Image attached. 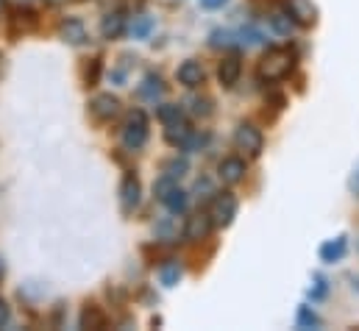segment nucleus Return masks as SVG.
Returning <instances> with one entry per match:
<instances>
[{
	"label": "nucleus",
	"mask_w": 359,
	"mask_h": 331,
	"mask_svg": "<svg viewBox=\"0 0 359 331\" xmlns=\"http://www.w3.org/2000/svg\"><path fill=\"white\" fill-rule=\"evenodd\" d=\"M290 70H292V53L284 50V48H270L268 53L259 59V79L268 83L287 79Z\"/></svg>",
	"instance_id": "obj_1"
},
{
	"label": "nucleus",
	"mask_w": 359,
	"mask_h": 331,
	"mask_svg": "<svg viewBox=\"0 0 359 331\" xmlns=\"http://www.w3.org/2000/svg\"><path fill=\"white\" fill-rule=\"evenodd\" d=\"M148 137H151L148 117H145L142 109H134V112L126 117V123H123V145H126V151H140V148H145Z\"/></svg>",
	"instance_id": "obj_2"
},
{
	"label": "nucleus",
	"mask_w": 359,
	"mask_h": 331,
	"mask_svg": "<svg viewBox=\"0 0 359 331\" xmlns=\"http://www.w3.org/2000/svg\"><path fill=\"white\" fill-rule=\"evenodd\" d=\"M234 145H237V151H243L245 156H259L262 154V148H265V137H262V131L257 128V126H251V123H243V126H237V131H234Z\"/></svg>",
	"instance_id": "obj_3"
},
{
	"label": "nucleus",
	"mask_w": 359,
	"mask_h": 331,
	"mask_svg": "<svg viewBox=\"0 0 359 331\" xmlns=\"http://www.w3.org/2000/svg\"><path fill=\"white\" fill-rule=\"evenodd\" d=\"M237 209H240V203H237V198L231 195V192H217L215 198H212V209H209V217H212V223L215 226H231L234 223V217H237Z\"/></svg>",
	"instance_id": "obj_4"
},
{
	"label": "nucleus",
	"mask_w": 359,
	"mask_h": 331,
	"mask_svg": "<svg viewBox=\"0 0 359 331\" xmlns=\"http://www.w3.org/2000/svg\"><path fill=\"white\" fill-rule=\"evenodd\" d=\"M284 11L301 28H312L318 22V6L312 0H284Z\"/></svg>",
	"instance_id": "obj_5"
},
{
	"label": "nucleus",
	"mask_w": 359,
	"mask_h": 331,
	"mask_svg": "<svg viewBox=\"0 0 359 331\" xmlns=\"http://www.w3.org/2000/svg\"><path fill=\"white\" fill-rule=\"evenodd\" d=\"M90 114L100 123H109L120 114V100L114 95H95L90 103Z\"/></svg>",
	"instance_id": "obj_6"
},
{
	"label": "nucleus",
	"mask_w": 359,
	"mask_h": 331,
	"mask_svg": "<svg viewBox=\"0 0 359 331\" xmlns=\"http://www.w3.org/2000/svg\"><path fill=\"white\" fill-rule=\"evenodd\" d=\"M212 229H215V223H212L209 212H198V215H192V217L187 220L184 237L192 240V243H201V240H206V237L212 234Z\"/></svg>",
	"instance_id": "obj_7"
},
{
	"label": "nucleus",
	"mask_w": 359,
	"mask_h": 331,
	"mask_svg": "<svg viewBox=\"0 0 359 331\" xmlns=\"http://www.w3.org/2000/svg\"><path fill=\"white\" fill-rule=\"evenodd\" d=\"M217 178H220L226 187L240 184V181L245 178V162H243L240 156H229V159H223L220 167H217Z\"/></svg>",
	"instance_id": "obj_8"
},
{
	"label": "nucleus",
	"mask_w": 359,
	"mask_h": 331,
	"mask_svg": "<svg viewBox=\"0 0 359 331\" xmlns=\"http://www.w3.org/2000/svg\"><path fill=\"white\" fill-rule=\"evenodd\" d=\"M140 192H142V189H140L137 175H126L123 184H120V206H123L126 215L140 206Z\"/></svg>",
	"instance_id": "obj_9"
},
{
	"label": "nucleus",
	"mask_w": 359,
	"mask_h": 331,
	"mask_svg": "<svg viewBox=\"0 0 359 331\" xmlns=\"http://www.w3.org/2000/svg\"><path fill=\"white\" fill-rule=\"evenodd\" d=\"M176 79H179V83H184L187 89H195V86H201V83L206 81V73H203L201 62H195V59H187V62H181Z\"/></svg>",
	"instance_id": "obj_10"
},
{
	"label": "nucleus",
	"mask_w": 359,
	"mask_h": 331,
	"mask_svg": "<svg viewBox=\"0 0 359 331\" xmlns=\"http://www.w3.org/2000/svg\"><path fill=\"white\" fill-rule=\"evenodd\" d=\"M243 76V62L240 56H226L220 65H217V81L223 86H234Z\"/></svg>",
	"instance_id": "obj_11"
},
{
	"label": "nucleus",
	"mask_w": 359,
	"mask_h": 331,
	"mask_svg": "<svg viewBox=\"0 0 359 331\" xmlns=\"http://www.w3.org/2000/svg\"><path fill=\"white\" fill-rule=\"evenodd\" d=\"M156 237L162 240V243H176L181 234H184V226H181V220H179V215L176 212H170L168 217H162L159 223H156Z\"/></svg>",
	"instance_id": "obj_12"
},
{
	"label": "nucleus",
	"mask_w": 359,
	"mask_h": 331,
	"mask_svg": "<svg viewBox=\"0 0 359 331\" xmlns=\"http://www.w3.org/2000/svg\"><path fill=\"white\" fill-rule=\"evenodd\" d=\"M59 34H62V39L65 42H70V45H84L90 36H87V28H84V22L81 20H76V17H67L62 25H59Z\"/></svg>",
	"instance_id": "obj_13"
},
{
	"label": "nucleus",
	"mask_w": 359,
	"mask_h": 331,
	"mask_svg": "<svg viewBox=\"0 0 359 331\" xmlns=\"http://www.w3.org/2000/svg\"><path fill=\"white\" fill-rule=\"evenodd\" d=\"M100 34H103V39H120L126 34V14L123 11H109L100 22Z\"/></svg>",
	"instance_id": "obj_14"
},
{
	"label": "nucleus",
	"mask_w": 359,
	"mask_h": 331,
	"mask_svg": "<svg viewBox=\"0 0 359 331\" xmlns=\"http://www.w3.org/2000/svg\"><path fill=\"white\" fill-rule=\"evenodd\" d=\"M346 248H348L346 237H337V240H329V243H323V245H320V262H326V264H334V262H340V259L346 256Z\"/></svg>",
	"instance_id": "obj_15"
},
{
	"label": "nucleus",
	"mask_w": 359,
	"mask_h": 331,
	"mask_svg": "<svg viewBox=\"0 0 359 331\" xmlns=\"http://www.w3.org/2000/svg\"><path fill=\"white\" fill-rule=\"evenodd\" d=\"M189 134H192V128H189V123H187V120H179V123L165 126V140H168L173 148H181V145L189 140Z\"/></svg>",
	"instance_id": "obj_16"
},
{
	"label": "nucleus",
	"mask_w": 359,
	"mask_h": 331,
	"mask_svg": "<svg viewBox=\"0 0 359 331\" xmlns=\"http://www.w3.org/2000/svg\"><path fill=\"white\" fill-rule=\"evenodd\" d=\"M162 203L168 206V212H176V215H184L187 212V206H189V195L179 189V187H173L165 198H162Z\"/></svg>",
	"instance_id": "obj_17"
},
{
	"label": "nucleus",
	"mask_w": 359,
	"mask_h": 331,
	"mask_svg": "<svg viewBox=\"0 0 359 331\" xmlns=\"http://www.w3.org/2000/svg\"><path fill=\"white\" fill-rule=\"evenodd\" d=\"M81 329H106V315L100 306L90 304L84 312H81Z\"/></svg>",
	"instance_id": "obj_18"
},
{
	"label": "nucleus",
	"mask_w": 359,
	"mask_h": 331,
	"mask_svg": "<svg viewBox=\"0 0 359 331\" xmlns=\"http://www.w3.org/2000/svg\"><path fill=\"white\" fill-rule=\"evenodd\" d=\"M156 117H159L162 126H170V123L184 120V109H181L179 103H162V106L156 109Z\"/></svg>",
	"instance_id": "obj_19"
},
{
	"label": "nucleus",
	"mask_w": 359,
	"mask_h": 331,
	"mask_svg": "<svg viewBox=\"0 0 359 331\" xmlns=\"http://www.w3.org/2000/svg\"><path fill=\"white\" fill-rule=\"evenodd\" d=\"M162 79L159 76H154V73H148L145 76V81H142V86H140V97H145V100H156L159 95H162Z\"/></svg>",
	"instance_id": "obj_20"
},
{
	"label": "nucleus",
	"mask_w": 359,
	"mask_h": 331,
	"mask_svg": "<svg viewBox=\"0 0 359 331\" xmlns=\"http://www.w3.org/2000/svg\"><path fill=\"white\" fill-rule=\"evenodd\" d=\"M192 192H195V198H198V201L212 203V198L217 195V187H215V181H212V178H206V175H203V178H198V181H195V189H192Z\"/></svg>",
	"instance_id": "obj_21"
},
{
	"label": "nucleus",
	"mask_w": 359,
	"mask_h": 331,
	"mask_svg": "<svg viewBox=\"0 0 359 331\" xmlns=\"http://www.w3.org/2000/svg\"><path fill=\"white\" fill-rule=\"evenodd\" d=\"M268 20H270V28H273L276 34H281V36H290V34H292V28H295V22L290 20V14H287V11H284V14H281V11H276V14H270Z\"/></svg>",
	"instance_id": "obj_22"
},
{
	"label": "nucleus",
	"mask_w": 359,
	"mask_h": 331,
	"mask_svg": "<svg viewBox=\"0 0 359 331\" xmlns=\"http://www.w3.org/2000/svg\"><path fill=\"white\" fill-rule=\"evenodd\" d=\"M181 278V264L179 262H168V264H162L159 267V281L165 284V287H176Z\"/></svg>",
	"instance_id": "obj_23"
},
{
	"label": "nucleus",
	"mask_w": 359,
	"mask_h": 331,
	"mask_svg": "<svg viewBox=\"0 0 359 331\" xmlns=\"http://www.w3.org/2000/svg\"><path fill=\"white\" fill-rule=\"evenodd\" d=\"M298 326L301 329H318L320 326V318L309 306H298Z\"/></svg>",
	"instance_id": "obj_24"
},
{
	"label": "nucleus",
	"mask_w": 359,
	"mask_h": 331,
	"mask_svg": "<svg viewBox=\"0 0 359 331\" xmlns=\"http://www.w3.org/2000/svg\"><path fill=\"white\" fill-rule=\"evenodd\" d=\"M189 112L195 117H209L212 114V100L209 97H189Z\"/></svg>",
	"instance_id": "obj_25"
},
{
	"label": "nucleus",
	"mask_w": 359,
	"mask_h": 331,
	"mask_svg": "<svg viewBox=\"0 0 359 331\" xmlns=\"http://www.w3.org/2000/svg\"><path fill=\"white\" fill-rule=\"evenodd\" d=\"M173 187H179V178H173V175H168V173H165L162 178H156V184H154V192H156V198L162 201V198H165V195H168Z\"/></svg>",
	"instance_id": "obj_26"
},
{
	"label": "nucleus",
	"mask_w": 359,
	"mask_h": 331,
	"mask_svg": "<svg viewBox=\"0 0 359 331\" xmlns=\"http://www.w3.org/2000/svg\"><path fill=\"white\" fill-rule=\"evenodd\" d=\"M151 28H154V20H151V17H137V20H134V25H131L134 36H148V34H151Z\"/></svg>",
	"instance_id": "obj_27"
},
{
	"label": "nucleus",
	"mask_w": 359,
	"mask_h": 331,
	"mask_svg": "<svg viewBox=\"0 0 359 331\" xmlns=\"http://www.w3.org/2000/svg\"><path fill=\"white\" fill-rule=\"evenodd\" d=\"M234 36L237 34H231V31H215L212 34V45L215 48H231L234 45Z\"/></svg>",
	"instance_id": "obj_28"
},
{
	"label": "nucleus",
	"mask_w": 359,
	"mask_h": 331,
	"mask_svg": "<svg viewBox=\"0 0 359 331\" xmlns=\"http://www.w3.org/2000/svg\"><path fill=\"white\" fill-rule=\"evenodd\" d=\"M187 170H189L187 159H170V162L165 165V173H168V175H173V178H181Z\"/></svg>",
	"instance_id": "obj_29"
},
{
	"label": "nucleus",
	"mask_w": 359,
	"mask_h": 331,
	"mask_svg": "<svg viewBox=\"0 0 359 331\" xmlns=\"http://www.w3.org/2000/svg\"><path fill=\"white\" fill-rule=\"evenodd\" d=\"M240 36H243V45H259L262 42V34L257 28H243Z\"/></svg>",
	"instance_id": "obj_30"
},
{
	"label": "nucleus",
	"mask_w": 359,
	"mask_h": 331,
	"mask_svg": "<svg viewBox=\"0 0 359 331\" xmlns=\"http://www.w3.org/2000/svg\"><path fill=\"white\" fill-rule=\"evenodd\" d=\"M348 189L354 192L359 198V162H357V167H354V173H351V181H348Z\"/></svg>",
	"instance_id": "obj_31"
},
{
	"label": "nucleus",
	"mask_w": 359,
	"mask_h": 331,
	"mask_svg": "<svg viewBox=\"0 0 359 331\" xmlns=\"http://www.w3.org/2000/svg\"><path fill=\"white\" fill-rule=\"evenodd\" d=\"M229 0H201V6L203 8H209V11H215V8H223Z\"/></svg>",
	"instance_id": "obj_32"
},
{
	"label": "nucleus",
	"mask_w": 359,
	"mask_h": 331,
	"mask_svg": "<svg viewBox=\"0 0 359 331\" xmlns=\"http://www.w3.org/2000/svg\"><path fill=\"white\" fill-rule=\"evenodd\" d=\"M8 323V309H6V304H0V326H6Z\"/></svg>",
	"instance_id": "obj_33"
},
{
	"label": "nucleus",
	"mask_w": 359,
	"mask_h": 331,
	"mask_svg": "<svg viewBox=\"0 0 359 331\" xmlns=\"http://www.w3.org/2000/svg\"><path fill=\"white\" fill-rule=\"evenodd\" d=\"M354 290L359 292V276H354Z\"/></svg>",
	"instance_id": "obj_34"
},
{
	"label": "nucleus",
	"mask_w": 359,
	"mask_h": 331,
	"mask_svg": "<svg viewBox=\"0 0 359 331\" xmlns=\"http://www.w3.org/2000/svg\"><path fill=\"white\" fill-rule=\"evenodd\" d=\"M357 250H359V245H357Z\"/></svg>",
	"instance_id": "obj_35"
},
{
	"label": "nucleus",
	"mask_w": 359,
	"mask_h": 331,
	"mask_svg": "<svg viewBox=\"0 0 359 331\" xmlns=\"http://www.w3.org/2000/svg\"><path fill=\"white\" fill-rule=\"evenodd\" d=\"M0 62H3V59H0Z\"/></svg>",
	"instance_id": "obj_36"
}]
</instances>
